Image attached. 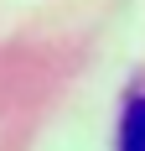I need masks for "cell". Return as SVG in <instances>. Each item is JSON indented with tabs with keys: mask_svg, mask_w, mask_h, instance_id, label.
<instances>
[{
	"mask_svg": "<svg viewBox=\"0 0 145 151\" xmlns=\"http://www.w3.org/2000/svg\"><path fill=\"white\" fill-rule=\"evenodd\" d=\"M119 151H145V94H135L119 115Z\"/></svg>",
	"mask_w": 145,
	"mask_h": 151,
	"instance_id": "6da1fadb",
	"label": "cell"
}]
</instances>
